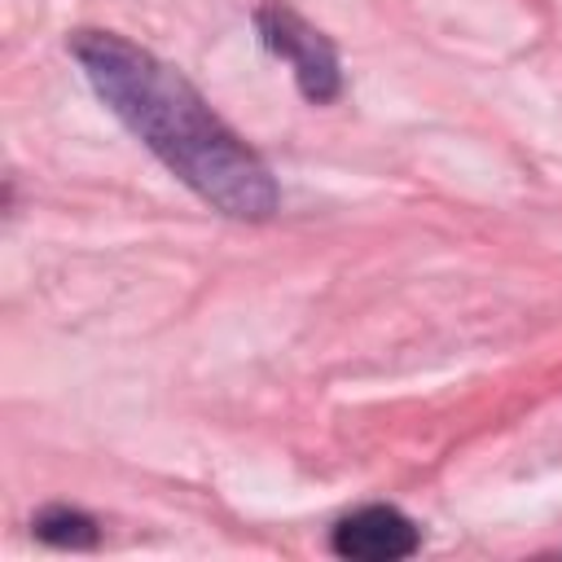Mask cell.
Returning a JSON list of instances; mask_svg holds the SVG:
<instances>
[{"instance_id": "cell-3", "label": "cell", "mask_w": 562, "mask_h": 562, "mask_svg": "<svg viewBox=\"0 0 562 562\" xmlns=\"http://www.w3.org/2000/svg\"><path fill=\"white\" fill-rule=\"evenodd\" d=\"M417 544H422L417 527L391 505L356 509L334 527V553L360 558V562H395L417 553Z\"/></svg>"}, {"instance_id": "cell-1", "label": "cell", "mask_w": 562, "mask_h": 562, "mask_svg": "<svg viewBox=\"0 0 562 562\" xmlns=\"http://www.w3.org/2000/svg\"><path fill=\"white\" fill-rule=\"evenodd\" d=\"M70 53L123 127L202 202L233 220H268L281 202L263 158L149 48L114 31H75Z\"/></svg>"}, {"instance_id": "cell-4", "label": "cell", "mask_w": 562, "mask_h": 562, "mask_svg": "<svg viewBox=\"0 0 562 562\" xmlns=\"http://www.w3.org/2000/svg\"><path fill=\"white\" fill-rule=\"evenodd\" d=\"M35 536L44 544H57V549H92L97 544V522L83 509L48 505V509L35 514Z\"/></svg>"}, {"instance_id": "cell-2", "label": "cell", "mask_w": 562, "mask_h": 562, "mask_svg": "<svg viewBox=\"0 0 562 562\" xmlns=\"http://www.w3.org/2000/svg\"><path fill=\"white\" fill-rule=\"evenodd\" d=\"M255 31H259L263 48H268L272 57H281V61L294 70L299 92H303L307 101L325 105V101L338 97V88H342L338 53H334V44H329L312 22H303V18H299L294 9H285V4H263V9L255 13Z\"/></svg>"}]
</instances>
